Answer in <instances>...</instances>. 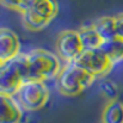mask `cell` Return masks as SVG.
<instances>
[{
    "mask_svg": "<svg viewBox=\"0 0 123 123\" xmlns=\"http://www.w3.org/2000/svg\"><path fill=\"white\" fill-rule=\"evenodd\" d=\"M26 57V81H44L58 76L62 70L59 58L46 49H33Z\"/></svg>",
    "mask_w": 123,
    "mask_h": 123,
    "instance_id": "cell-1",
    "label": "cell"
},
{
    "mask_svg": "<svg viewBox=\"0 0 123 123\" xmlns=\"http://www.w3.org/2000/svg\"><path fill=\"white\" fill-rule=\"evenodd\" d=\"M17 11H20L24 25L37 31L46 27L58 12L55 0H21Z\"/></svg>",
    "mask_w": 123,
    "mask_h": 123,
    "instance_id": "cell-2",
    "label": "cell"
},
{
    "mask_svg": "<svg viewBox=\"0 0 123 123\" xmlns=\"http://www.w3.org/2000/svg\"><path fill=\"white\" fill-rule=\"evenodd\" d=\"M96 76L78 67L74 62L67 63L57 76V86L60 94L75 96L89 87L95 81Z\"/></svg>",
    "mask_w": 123,
    "mask_h": 123,
    "instance_id": "cell-3",
    "label": "cell"
},
{
    "mask_svg": "<svg viewBox=\"0 0 123 123\" xmlns=\"http://www.w3.org/2000/svg\"><path fill=\"white\" fill-rule=\"evenodd\" d=\"M26 81V57L16 58L0 64V94L14 96Z\"/></svg>",
    "mask_w": 123,
    "mask_h": 123,
    "instance_id": "cell-4",
    "label": "cell"
},
{
    "mask_svg": "<svg viewBox=\"0 0 123 123\" xmlns=\"http://www.w3.org/2000/svg\"><path fill=\"white\" fill-rule=\"evenodd\" d=\"M14 97L22 108L27 111H37L47 104L49 91L43 81L28 80L21 85Z\"/></svg>",
    "mask_w": 123,
    "mask_h": 123,
    "instance_id": "cell-5",
    "label": "cell"
},
{
    "mask_svg": "<svg viewBox=\"0 0 123 123\" xmlns=\"http://www.w3.org/2000/svg\"><path fill=\"white\" fill-rule=\"evenodd\" d=\"M74 63L95 76L107 74L113 67L111 60L100 48L84 49L74 60Z\"/></svg>",
    "mask_w": 123,
    "mask_h": 123,
    "instance_id": "cell-6",
    "label": "cell"
},
{
    "mask_svg": "<svg viewBox=\"0 0 123 123\" xmlns=\"http://www.w3.org/2000/svg\"><path fill=\"white\" fill-rule=\"evenodd\" d=\"M57 49L59 57L65 60L67 63L74 62L78 55L84 50V47L81 44L79 37V32L74 30L63 31L57 41Z\"/></svg>",
    "mask_w": 123,
    "mask_h": 123,
    "instance_id": "cell-7",
    "label": "cell"
},
{
    "mask_svg": "<svg viewBox=\"0 0 123 123\" xmlns=\"http://www.w3.org/2000/svg\"><path fill=\"white\" fill-rule=\"evenodd\" d=\"M20 52V41L9 28L0 30V64L16 58Z\"/></svg>",
    "mask_w": 123,
    "mask_h": 123,
    "instance_id": "cell-8",
    "label": "cell"
},
{
    "mask_svg": "<svg viewBox=\"0 0 123 123\" xmlns=\"http://www.w3.org/2000/svg\"><path fill=\"white\" fill-rule=\"evenodd\" d=\"M22 115V107L14 96L0 94V123H20Z\"/></svg>",
    "mask_w": 123,
    "mask_h": 123,
    "instance_id": "cell-9",
    "label": "cell"
},
{
    "mask_svg": "<svg viewBox=\"0 0 123 123\" xmlns=\"http://www.w3.org/2000/svg\"><path fill=\"white\" fill-rule=\"evenodd\" d=\"M100 49L107 55V58L111 60V63L113 65L123 59V39L118 36L104 41Z\"/></svg>",
    "mask_w": 123,
    "mask_h": 123,
    "instance_id": "cell-10",
    "label": "cell"
},
{
    "mask_svg": "<svg viewBox=\"0 0 123 123\" xmlns=\"http://www.w3.org/2000/svg\"><path fill=\"white\" fill-rule=\"evenodd\" d=\"M95 30L102 38V41H107L111 38L117 37V26H116V17L105 16L100 17L94 24Z\"/></svg>",
    "mask_w": 123,
    "mask_h": 123,
    "instance_id": "cell-11",
    "label": "cell"
},
{
    "mask_svg": "<svg viewBox=\"0 0 123 123\" xmlns=\"http://www.w3.org/2000/svg\"><path fill=\"white\" fill-rule=\"evenodd\" d=\"M79 37L81 41L84 49H96L100 48L102 44V38L100 37V35L97 33V31L95 30L94 25L90 26H83L79 31Z\"/></svg>",
    "mask_w": 123,
    "mask_h": 123,
    "instance_id": "cell-12",
    "label": "cell"
},
{
    "mask_svg": "<svg viewBox=\"0 0 123 123\" xmlns=\"http://www.w3.org/2000/svg\"><path fill=\"white\" fill-rule=\"evenodd\" d=\"M102 123H123V104L110 101L102 111Z\"/></svg>",
    "mask_w": 123,
    "mask_h": 123,
    "instance_id": "cell-13",
    "label": "cell"
},
{
    "mask_svg": "<svg viewBox=\"0 0 123 123\" xmlns=\"http://www.w3.org/2000/svg\"><path fill=\"white\" fill-rule=\"evenodd\" d=\"M100 91L110 101H115L118 95V86L112 80H102L100 83Z\"/></svg>",
    "mask_w": 123,
    "mask_h": 123,
    "instance_id": "cell-14",
    "label": "cell"
},
{
    "mask_svg": "<svg viewBox=\"0 0 123 123\" xmlns=\"http://www.w3.org/2000/svg\"><path fill=\"white\" fill-rule=\"evenodd\" d=\"M116 26H117V36L123 39V14L116 16Z\"/></svg>",
    "mask_w": 123,
    "mask_h": 123,
    "instance_id": "cell-15",
    "label": "cell"
},
{
    "mask_svg": "<svg viewBox=\"0 0 123 123\" xmlns=\"http://www.w3.org/2000/svg\"><path fill=\"white\" fill-rule=\"evenodd\" d=\"M3 5H5L6 7H10V9H15L17 10L20 4H21V0H1Z\"/></svg>",
    "mask_w": 123,
    "mask_h": 123,
    "instance_id": "cell-16",
    "label": "cell"
}]
</instances>
